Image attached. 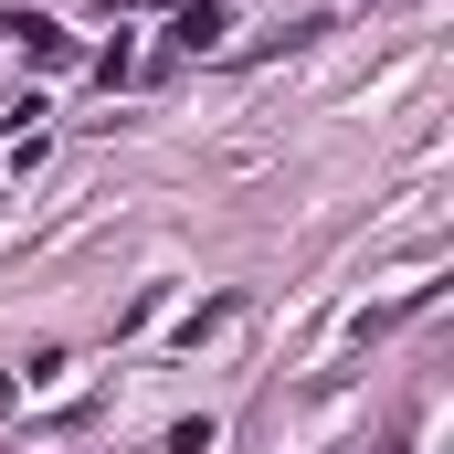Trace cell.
Segmentation results:
<instances>
[{
	"label": "cell",
	"mask_w": 454,
	"mask_h": 454,
	"mask_svg": "<svg viewBox=\"0 0 454 454\" xmlns=\"http://www.w3.org/2000/svg\"><path fill=\"white\" fill-rule=\"evenodd\" d=\"M169 32H180L191 53H212V43H223V0H180V11H169Z\"/></svg>",
	"instance_id": "obj_1"
}]
</instances>
